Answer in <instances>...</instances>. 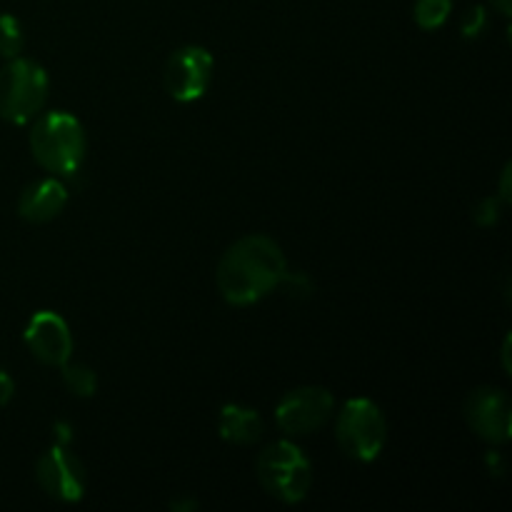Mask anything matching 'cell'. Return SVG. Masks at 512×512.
Segmentation results:
<instances>
[{
    "instance_id": "cell-1",
    "label": "cell",
    "mask_w": 512,
    "mask_h": 512,
    "mask_svg": "<svg viewBox=\"0 0 512 512\" xmlns=\"http://www.w3.org/2000/svg\"><path fill=\"white\" fill-rule=\"evenodd\" d=\"M285 273L288 263L273 238L245 235L223 253L215 270V283L225 303L245 308L280 288Z\"/></svg>"
},
{
    "instance_id": "cell-2",
    "label": "cell",
    "mask_w": 512,
    "mask_h": 512,
    "mask_svg": "<svg viewBox=\"0 0 512 512\" xmlns=\"http://www.w3.org/2000/svg\"><path fill=\"white\" fill-rule=\"evenodd\" d=\"M88 140L78 118L63 110L38 115L30 128V153L35 163L53 175H75L85 160Z\"/></svg>"
},
{
    "instance_id": "cell-3",
    "label": "cell",
    "mask_w": 512,
    "mask_h": 512,
    "mask_svg": "<svg viewBox=\"0 0 512 512\" xmlns=\"http://www.w3.org/2000/svg\"><path fill=\"white\" fill-rule=\"evenodd\" d=\"M48 73L35 60L10 58L0 68V118L13 125L33 123L48 100Z\"/></svg>"
},
{
    "instance_id": "cell-4",
    "label": "cell",
    "mask_w": 512,
    "mask_h": 512,
    "mask_svg": "<svg viewBox=\"0 0 512 512\" xmlns=\"http://www.w3.org/2000/svg\"><path fill=\"white\" fill-rule=\"evenodd\" d=\"M255 473H258L265 493L285 505L305 500V495L310 493V485H313V468H310L308 458L290 440H278V443L268 445L258 455Z\"/></svg>"
},
{
    "instance_id": "cell-5",
    "label": "cell",
    "mask_w": 512,
    "mask_h": 512,
    "mask_svg": "<svg viewBox=\"0 0 512 512\" xmlns=\"http://www.w3.org/2000/svg\"><path fill=\"white\" fill-rule=\"evenodd\" d=\"M335 440L350 460L373 463L388 440L383 410L368 398L348 400L335 418Z\"/></svg>"
},
{
    "instance_id": "cell-6",
    "label": "cell",
    "mask_w": 512,
    "mask_h": 512,
    "mask_svg": "<svg viewBox=\"0 0 512 512\" xmlns=\"http://www.w3.org/2000/svg\"><path fill=\"white\" fill-rule=\"evenodd\" d=\"M333 395L318 385L295 388L275 408V425L288 438H308L318 433L333 415Z\"/></svg>"
},
{
    "instance_id": "cell-7",
    "label": "cell",
    "mask_w": 512,
    "mask_h": 512,
    "mask_svg": "<svg viewBox=\"0 0 512 512\" xmlns=\"http://www.w3.org/2000/svg\"><path fill=\"white\" fill-rule=\"evenodd\" d=\"M213 78V55L203 45H183L168 58L163 83L170 98L178 103H193L203 98Z\"/></svg>"
},
{
    "instance_id": "cell-8",
    "label": "cell",
    "mask_w": 512,
    "mask_h": 512,
    "mask_svg": "<svg viewBox=\"0 0 512 512\" xmlns=\"http://www.w3.org/2000/svg\"><path fill=\"white\" fill-rule=\"evenodd\" d=\"M465 423L490 445H505L512 438V400L500 388H478L465 400Z\"/></svg>"
},
{
    "instance_id": "cell-9",
    "label": "cell",
    "mask_w": 512,
    "mask_h": 512,
    "mask_svg": "<svg viewBox=\"0 0 512 512\" xmlns=\"http://www.w3.org/2000/svg\"><path fill=\"white\" fill-rule=\"evenodd\" d=\"M35 478L43 493L58 503H78L88 485L83 463L65 445H53L48 453L40 455Z\"/></svg>"
},
{
    "instance_id": "cell-10",
    "label": "cell",
    "mask_w": 512,
    "mask_h": 512,
    "mask_svg": "<svg viewBox=\"0 0 512 512\" xmlns=\"http://www.w3.org/2000/svg\"><path fill=\"white\" fill-rule=\"evenodd\" d=\"M23 338L33 358L50 368H60L73 358V335H70L68 323L58 313H50V310L35 313Z\"/></svg>"
},
{
    "instance_id": "cell-11",
    "label": "cell",
    "mask_w": 512,
    "mask_h": 512,
    "mask_svg": "<svg viewBox=\"0 0 512 512\" xmlns=\"http://www.w3.org/2000/svg\"><path fill=\"white\" fill-rule=\"evenodd\" d=\"M68 205V188L58 178H43L30 183L18 198L20 218L33 225H45L58 218Z\"/></svg>"
},
{
    "instance_id": "cell-12",
    "label": "cell",
    "mask_w": 512,
    "mask_h": 512,
    "mask_svg": "<svg viewBox=\"0 0 512 512\" xmlns=\"http://www.w3.org/2000/svg\"><path fill=\"white\" fill-rule=\"evenodd\" d=\"M218 433L225 443L253 445L255 440H260V435H263V420H260L258 410L230 403L220 410Z\"/></svg>"
},
{
    "instance_id": "cell-13",
    "label": "cell",
    "mask_w": 512,
    "mask_h": 512,
    "mask_svg": "<svg viewBox=\"0 0 512 512\" xmlns=\"http://www.w3.org/2000/svg\"><path fill=\"white\" fill-rule=\"evenodd\" d=\"M60 370H63L65 388L73 395H78V398H93L98 393V375L88 365L70 363L68 360V363L60 365Z\"/></svg>"
},
{
    "instance_id": "cell-14",
    "label": "cell",
    "mask_w": 512,
    "mask_h": 512,
    "mask_svg": "<svg viewBox=\"0 0 512 512\" xmlns=\"http://www.w3.org/2000/svg\"><path fill=\"white\" fill-rule=\"evenodd\" d=\"M453 10V0H415V23L423 30H438Z\"/></svg>"
},
{
    "instance_id": "cell-15",
    "label": "cell",
    "mask_w": 512,
    "mask_h": 512,
    "mask_svg": "<svg viewBox=\"0 0 512 512\" xmlns=\"http://www.w3.org/2000/svg\"><path fill=\"white\" fill-rule=\"evenodd\" d=\"M23 43L25 38L23 28H20V20L8 13L0 15V58H18L20 50H23Z\"/></svg>"
},
{
    "instance_id": "cell-16",
    "label": "cell",
    "mask_w": 512,
    "mask_h": 512,
    "mask_svg": "<svg viewBox=\"0 0 512 512\" xmlns=\"http://www.w3.org/2000/svg\"><path fill=\"white\" fill-rule=\"evenodd\" d=\"M485 25H488V13H485L483 5H473V8L465 10L463 20H460V33H463V38L475 40L483 35Z\"/></svg>"
},
{
    "instance_id": "cell-17",
    "label": "cell",
    "mask_w": 512,
    "mask_h": 512,
    "mask_svg": "<svg viewBox=\"0 0 512 512\" xmlns=\"http://www.w3.org/2000/svg\"><path fill=\"white\" fill-rule=\"evenodd\" d=\"M500 210H503V200L498 195H490V198H483L473 208V220L480 225V228H493L500 220Z\"/></svg>"
},
{
    "instance_id": "cell-18",
    "label": "cell",
    "mask_w": 512,
    "mask_h": 512,
    "mask_svg": "<svg viewBox=\"0 0 512 512\" xmlns=\"http://www.w3.org/2000/svg\"><path fill=\"white\" fill-rule=\"evenodd\" d=\"M498 198L503 200L505 205L512 203V165L508 163L503 168V175H500V188H498Z\"/></svg>"
},
{
    "instance_id": "cell-19",
    "label": "cell",
    "mask_w": 512,
    "mask_h": 512,
    "mask_svg": "<svg viewBox=\"0 0 512 512\" xmlns=\"http://www.w3.org/2000/svg\"><path fill=\"white\" fill-rule=\"evenodd\" d=\"M13 393H15L13 378H10V375L5 373L3 368H0V408H3V405H8L10 400H13Z\"/></svg>"
},
{
    "instance_id": "cell-20",
    "label": "cell",
    "mask_w": 512,
    "mask_h": 512,
    "mask_svg": "<svg viewBox=\"0 0 512 512\" xmlns=\"http://www.w3.org/2000/svg\"><path fill=\"white\" fill-rule=\"evenodd\" d=\"M488 3L493 5V8L498 10L503 18H510V15H512V0H488Z\"/></svg>"
},
{
    "instance_id": "cell-21",
    "label": "cell",
    "mask_w": 512,
    "mask_h": 512,
    "mask_svg": "<svg viewBox=\"0 0 512 512\" xmlns=\"http://www.w3.org/2000/svg\"><path fill=\"white\" fill-rule=\"evenodd\" d=\"M510 345H512V338L508 335V338L503 340V370L505 375L512 373V363H510Z\"/></svg>"
},
{
    "instance_id": "cell-22",
    "label": "cell",
    "mask_w": 512,
    "mask_h": 512,
    "mask_svg": "<svg viewBox=\"0 0 512 512\" xmlns=\"http://www.w3.org/2000/svg\"><path fill=\"white\" fill-rule=\"evenodd\" d=\"M55 430H58V445H68L70 440H73V435H70V428H65L63 423H55Z\"/></svg>"
}]
</instances>
